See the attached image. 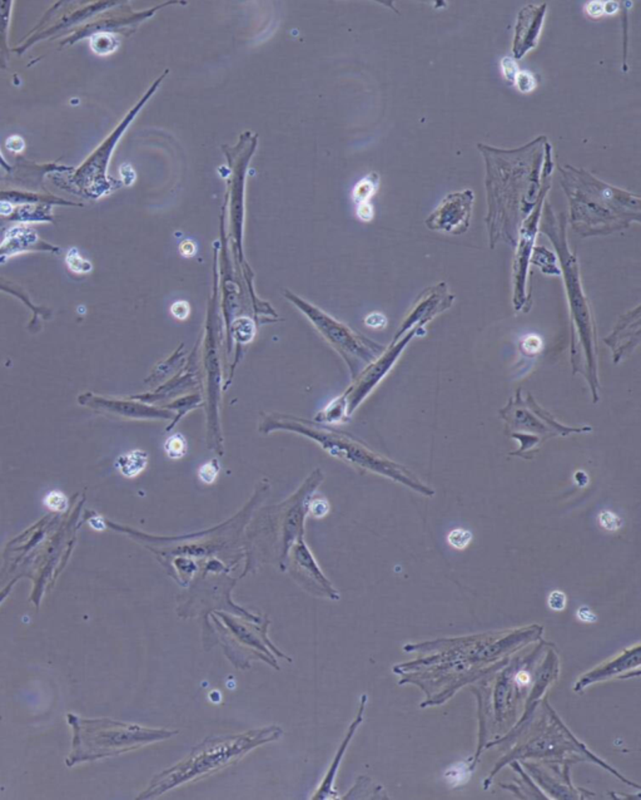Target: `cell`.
Segmentation results:
<instances>
[{"instance_id":"33","label":"cell","mask_w":641,"mask_h":800,"mask_svg":"<svg viewBox=\"0 0 641 800\" xmlns=\"http://www.w3.org/2000/svg\"><path fill=\"white\" fill-rule=\"evenodd\" d=\"M357 215L363 221L372 220L373 210L372 206L368 204H358V210H357Z\"/></svg>"},{"instance_id":"4","label":"cell","mask_w":641,"mask_h":800,"mask_svg":"<svg viewBox=\"0 0 641 800\" xmlns=\"http://www.w3.org/2000/svg\"><path fill=\"white\" fill-rule=\"evenodd\" d=\"M282 730L276 726L252 730L245 734L217 736L204 740L191 754L158 774L141 798H153L182 784L193 782L241 760L247 753L264 743L278 739Z\"/></svg>"},{"instance_id":"10","label":"cell","mask_w":641,"mask_h":800,"mask_svg":"<svg viewBox=\"0 0 641 800\" xmlns=\"http://www.w3.org/2000/svg\"><path fill=\"white\" fill-rule=\"evenodd\" d=\"M455 295L449 293L446 282H439L433 286L428 287L417 296L410 310L406 313L395 337H404L413 329L426 331V325L439 315L452 306Z\"/></svg>"},{"instance_id":"35","label":"cell","mask_w":641,"mask_h":800,"mask_svg":"<svg viewBox=\"0 0 641 800\" xmlns=\"http://www.w3.org/2000/svg\"><path fill=\"white\" fill-rule=\"evenodd\" d=\"M6 146H8V149H11L13 152H20V151L24 149L25 144H24L23 138L16 136V137H11L8 139Z\"/></svg>"},{"instance_id":"23","label":"cell","mask_w":641,"mask_h":800,"mask_svg":"<svg viewBox=\"0 0 641 800\" xmlns=\"http://www.w3.org/2000/svg\"><path fill=\"white\" fill-rule=\"evenodd\" d=\"M45 506H48L50 509L53 511H64L66 506H68V501L66 497L61 493V492H50L48 496L45 498Z\"/></svg>"},{"instance_id":"5","label":"cell","mask_w":641,"mask_h":800,"mask_svg":"<svg viewBox=\"0 0 641 800\" xmlns=\"http://www.w3.org/2000/svg\"><path fill=\"white\" fill-rule=\"evenodd\" d=\"M507 436L520 443V448L511 456L531 459L543 443L553 436H566L575 433H589L592 427H568L553 418L551 413L536 403L530 393L522 395L519 389L515 397L500 410Z\"/></svg>"},{"instance_id":"30","label":"cell","mask_w":641,"mask_h":800,"mask_svg":"<svg viewBox=\"0 0 641 800\" xmlns=\"http://www.w3.org/2000/svg\"><path fill=\"white\" fill-rule=\"evenodd\" d=\"M308 512H312L317 517L324 516L329 512V503L324 499H316V502H310Z\"/></svg>"},{"instance_id":"18","label":"cell","mask_w":641,"mask_h":800,"mask_svg":"<svg viewBox=\"0 0 641 800\" xmlns=\"http://www.w3.org/2000/svg\"><path fill=\"white\" fill-rule=\"evenodd\" d=\"M377 182V176L372 175V176L362 180L361 182L357 185L353 196H355V199L358 204H367L368 199H371L373 193L376 192Z\"/></svg>"},{"instance_id":"16","label":"cell","mask_w":641,"mask_h":800,"mask_svg":"<svg viewBox=\"0 0 641 800\" xmlns=\"http://www.w3.org/2000/svg\"><path fill=\"white\" fill-rule=\"evenodd\" d=\"M531 264L537 266L545 275L561 276V270L558 264V256H555V254L545 246H536V245L534 246L530 257V265Z\"/></svg>"},{"instance_id":"9","label":"cell","mask_w":641,"mask_h":800,"mask_svg":"<svg viewBox=\"0 0 641 800\" xmlns=\"http://www.w3.org/2000/svg\"><path fill=\"white\" fill-rule=\"evenodd\" d=\"M475 204V192L464 190L449 193L441 204L428 215L425 225L431 231L445 232L449 235H464L471 225L472 209Z\"/></svg>"},{"instance_id":"2","label":"cell","mask_w":641,"mask_h":800,"mask_svg":"<svg viewBox=\"0 0 641 800\" xmlns=\"http://www.w3.org/2000/svg\"><path fill=\"white\" fill-rule=\"evenodd\" d=\"M539 231L546 235L553 243L558 254L561 277L564 279L570 311L572 374H581L587 379L592 402L597 403L600 399V381L596 321L592 301L582 287L579 260L569 246L566 215H556L551 204L545 201Z\"/></svg>"},{"instance_id":"29","label":"cell","mask_w":641,"mask_h":800,"mask_svg":"<svg viewBox=\"0 0 641 800\" xmlns=\"http://www.w3.org/2000/svg\"><path fill=\"white\" fill-rule=\"evenodd\" d=\"M170 311H172V314L176 316L177 319L184 320V319L188 318L191 309H189V305H188V303H186V301H177V303L172 305Z\"/></svg>"},{"instance_id":"32","label":"cell","mask_w":641,"mask_h":800,"mask_svg":"<svg viewBox=\"0 0 641 800\" xmlns=\"http://www.w3.org/2000/svg\"><path fill=\"white\" fill-rule=\"evenodd\" d=\"M365 323H366L370 327H384V326L386 325V318H384L382 314L375 313V314L368 315L367 319L365 320Z\"/></svg>"},{"instance_id":"26","label":"cell","mask_w":641,"mask_h":800,"mask_svg":"<svg viewBox=\"0 0 641 800\" xmlns=\"http://www.w3.org/2000/svg\"><path fill=\"white\" fill-rule=\"evenodd\" d=\"M217 475H218V467H217V464H214V462L204 464L202 468L199 469V478L204 483H208V485L213 483Z\"/></svg>"},{"instance_id":"12","label":"cell","mask_w":641,"mask_h":800,"mask_svg":"<svg viewBox=\"0 0 641 800\" xmlns=\"http://www.w3.org/2000/svg\"><path fill=\"white\" fill-rule=\"evenodd\" d=\"M640 305L620 315L614 330L604 339V342L613 350L615 364L630 356L640 344Z\"/></svg>"},{"instance_id":"37","label":"cell","mask_w":641,"mask_h":800,"mask_svg":"<svg viewBox=\"0 0 641 800\" xmlns=\"http://www.w3.org/2000/svg\"><path fill=\"white\" fill-rule=\"evenodd\" d=\"M516 681H517L519 684L527 685V683L530 681V676H529V673H520L516 676Z\"/></svg>"},{"instance_id":"28","label":"cell","mask_w":641,"mask_h":800,"mask_svg":"<svg viewBox=\"0 0 641 800\" xmlns=\"http://www.w3.org/2000/svg\"><path fill=\"white\" fill-rule=\"evenodd\" d=\"M548 606L553 611H563L566 606V596L564 592L555 591L548 596Z\"/></svg>"},{"instance_id":"34","label":"cell","mask_w":641,"mask_h":800,"mask_svg":"<svg viewBox=\"0 0 641 800\" xmlns=\"http://www.w3.org/2000/svg\"><path fill=\"white\" fill-rule=\"evenodd\" d=\"M577 618H580L581 621H584V622H595L596 621V616L587 607H581L577 610Z\"/></svg>"},{"instance_id":"22","label":"cell","mask_w":641,"mask_h":800,"mask_svg":"<svg viewBox=\"0 0 641 800\" xmlns=\"http://www.w3.org/2000/svg\"><path fill=\"white\" fill-rule=\"evenodd\" d=\"M66 264L69 266V269L76 271V272H88V271L92 270V265L89 264L88 261L82 259V256L78 254L76 248H73L71 251L68 253Z\"/></svg>"},{"instance_id":"1","label":"cell","mask_w":641,"mask_h":800,"mask_svg":"<svg viewBox=\"0 0 641 800\" xmlns=\"http://www.w3.org/2000/svg\"><path fill=\"white\" fill-rule=\"evenodd\" d=\"M546 136L515 149L477 144L486 163V226L488 245L509 243L515 248L521 224L536 206L543 191Z\"/></svg>"},{"instance_id":"14","label":"cell","mask_w":641,"mask_h":800,"mask_svg":"<svg viewBox=\"0 0 641 800\" xmlns=\"http://www.w3.org/2000/svg\"><path fill=\"white\" fill-rule=\"evenodd\" d=\"M225 627L230 630V634L236 637L238 642L246 647H252L253 650L258 652L259 657L266 661H274V656H271L269 649L276 652H280L269 642L264 631H258L251 627L249 625L242 624L236 618H230L225 613H218Z\"/></svg>"},{"instance_id":"6","label":"cell","mask_w":641,"mask_h":800,"mask_svg":"<svg viewBox=\"0 0 641 800\" xmlns=\"http://www.w3.org/2000/svg\"><path fill=\"white\" fill-rule=\"evenodd\" d=\"M553 171V147L548 144L545 146L543 165V191L540 199L537 201L534 210L529 214L527 219L521 224L517 241H516L515 259L512 265V277H514V294H512V305L516 311L527 314L532 308V298L530 287H529V276H530V257L532 250L536 241L539 225L541 220L543 207L546 201V195L551 187V176Z\"/></svg>"},{"instance_id":"15","label":"cell","mask_w":641,"mask_h":800,"mask_svg":"<svg viewBox=\"0 0 641 800\" xmlns=\"http://www.w3.org/2000/svg\"><path fill=\"white\" fill-rule=\"evenodd\" d=\"M363 704H365V702H362V707L361 710H360V715L357 717L356 720H355V723L352 724L351 728H350V730H348V734L346 735L345 740H343V743L341 744L340 749H339V751L336 753V756H334V762H332V764H331L329 772H326V777H324V780H322L321 787L318 788L317 793L313 795L312 799H334V798H337V795L334 794V778H336V774H337V770H339V767H340L341 760H342V756H343V754H345L346 749H347V746H348V744H350V740H351L352 735L355 734L357 726H358V725H360V723H361L362 721V710H363Z\"/></svg>"},{"instance_id":"13","label":"cell","mask_w":641,"mask_h":800,"mask_svg":"<svg viewBox=\"0 0 641 800\" xmlns=\"http://www.w3.org/2000/svg\"><path fill=\"white\" fill-rule=\"evenodd\" d=\"M292 548V557L296 566L297 572L301 576L302 579H308L316 591L324 593L331 598H337V591L334 590L329 584V579L324 577L321 569L318 567L317 562L314 561L312 553L310 551L307 545L303 541V537L298 538Z\"/></svg>"},{"instance_id":"17","label":"cell","mask_w":641,"mask_h":800,"mask_svg":"<svg viewBox=\"0 0 641 800\" xmlns=\"http://www.w3.org/2000/svg\"><path fill=\"white\" fill-rule=\"evenodd\" d=\"M119 465L123 475H137L147 465V454L143 452H132L119 459Z\"/></svg>"},{"instance_id":"11","label":"cell","mask_w":641,"mask_h":800,"mask_svg":"<svg viewBox=\"0 0 641 800\" xmlns=\"http://www.w3.org/2000/svg\"><path fill=\"white\" fill-rule=\"evenodd\" d=\"M548 3L529 4L521 9L515 25L512 53L515 59H521L534 50L541 35Z\"/></svg>"},{"instance_id":"3","label":"cell","mask_w":641,"mask_h":800,"mask_svg":"<svg viewBox=\"0 0 641 800\" xmlns=\"http://www.w3.org/2000/svg\"><path fill=\"white\" fill-rule=\"evenodd\" d=\"M559 171L570 209V225L580 238L606 236L640 224L639 195L604 182L584 168L566 165Z\"/></svg>"},{"instance_id":"24","label":"cell","mask_w":641,"mask_h":800,"mask_svg":"<svg viewBox=\"0 0 641 800\" xmlns=\"http://www.w3.org/2000/svg\"><path fill=\"white\" fill-rule=\"evenodd\" d=\"M520 92H530L536 87V82L529 72H519L516 76L515 83Z\"/></svg>"},{"instance_id":"25","label":"cell","mask_w":641,"mask_h":800,"mask_svg":"<svg viewBox=\"0 0 641 800\" xmlns=\"http://www.w3.org/2000/svg\"><path fill=\"white\" fill-rule=\"evenodd\" d=\"M600 524L605 530L616 531L621 526V519L613 512H603L600 514Z\"/></svg>"},{"instance_id":"20","label":"cell","mask_w":641,"mask_h":800,"mask_svg":"<svg viewBox=\"0 0 641 800\" xmlns=\"http://www.w3.org/2000/svg\"><path fill=\"white\" fill-rule=\"evenodd\" d=\"M117 47L114 39L107 34H98L92 39V48L98 54H108Z\"/></svg>"},{"instance_id":"21","label":"cell","mask_w":641,"mask_h":800,"mask_svg":"<svg viewBox=\"0 0 641 800\" xmlns=\"http://www.w3.org/2000/svg\"><path fill=\"white\" fill-rule=\"evenodd\" d=\"M471 540V532L461 530V528L449 532V537H447V541H449V545L454 547V548H456V550H464V548H466V547L470 545Z\"/></svg>"},{"instance_id":"36","label":"cell","mask_w":641,"mask_h":800,"mask_svg":"<svg viewBox=\"0 0 641 800\" xmlns=\"http://www.w3.org/2000/svg\"><path fill=\"white\" fill-rule=\"evenodd\" d=\"M180 251H181V254L183 255V256L191 257V256L196 254V245H194L192 241H184V243H181Z\"/></svg>"},{"instance_id":"8","label":"cell","mask_w":641,"mask_h":800,"mask_svg":"<svg viewBox=\"0 0 641 800\" xmlns=\"http://www.w3.org/2000/svg\"><path fill=\"white\" fill-rule=\"evenodd\" d=\"M425 334H426L425 330L413 329L408 331L404 337H395L389 348L384 349V353L381 354L373 363L366 366V370L362 373L360 379L348 393L347 402L341 403L345 410L347 409L348 414H351L357 408V405L372 392L373 388L384 379L389 370L392 369V366L399 360L402 352L407 348L408 342H411L413 337Z\"/></svg>"},{"instance_id":"7","label":"cell","mask_w":641,"mask_h":800,"mask_svg":"<svg viewBox=\"0 0 641 800\" xmlns=\"http://www.w3.org/2000/svg\"><path fill=\"white\" fill-rule=\"evenodd\" d=\"M307 434L314 436V439H317L324 446V449H327L334 457L343 459L346 462H350L360 468L366 469L368 472L384 475L389 480H396L399 483L410 487L425 496L433 494V489L425 486L411 470L389 459L384 458L377 453L370 451L367 447L362 446L361 443H357L350 438L339 434H329L319 431H307Z\"/></svg>"},{"instance_id":"19","label":"cell","mask_w":641,"mask_h":800,"mask_svg":"<svg viewBox=\"0 0 641 800\" xmlns=\"http://www.w3.org/2000/svg\"><path fill=\"white\" fill-rule=\"evenodd\" d=\"M165 452L170 458L178 459L183 457L186 453V441L183 439V436L180 434L170 436L165 443Z\"/></svg>"},{"instance_id":"27","label":"cell","mask_w":641,"mask_h":800,"mask_svg":"<svg viewBox=\"0 0 641 800\" xmlns=\"http://www.w3.org/2000/svg\"><path fill=\"white\" fill-rule=\"evenodd\" d=\"M501 66H502V72H504L505 78H506L511 84H514L517 73L520 72V71L517 69L515 61H514L512 58H505L502 63H501Z\"/></svg>"},{"instance_id":"31","label":"cell","mask_w":641,"mask_h":800,"mask_svg":"<svg viewBox=\"0 0 641 800\" xmlns=\"http://www.w3.org/2000/svg\"><path fill=\"white\" fill-rule=\"evenodd\" d=\"M589 17L599 18L604 13V1H592L587 3V8H585Z\"/></svg>"}]
</instances>
